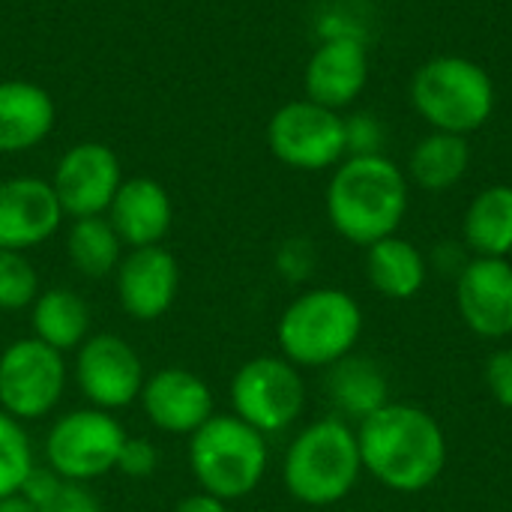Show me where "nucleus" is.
<instances>
[{
  "label": "nucleus",
  "instance_id": "1",
  "mask_svg": "<svg viewBox=\"0 0 512 512\" xmlns=\"http://www.w3.org/2000/svg\"><path fill=\"white\" fill-rule=\"evenodd\" d=\"M363 471L384 489L417 495L438 483L447 465V438L441 423L408 402H387L357 423Z\"/></svg>",
  "mask_w": 512,
  "mask_h": 512
},
{
  "label": "nucleus",
  "instance_id": "2",
  "mask_svg": "<svg viewBox=\"0 0 512 512\" xmlns=\"http://www.w3.org/2000/svg\"><path fill=\"white\" fill-rule=\"evenodd\" d=\"M408 213V177L384 153L348 156L327 186V219L354 246L393 237Z\"/></svg>",
  "mask_w": 512,
  "mask_h": 512
},
{
  "label": "nucleus",
  "instance_id": "3",
  "mask_svg": "<svg viewBox=\"0 0 512 512\" xmlns=\"http://www.w3.org/2000/svg\"><path fill=\"white\" fill-rule=\"evenodd\" d=\"M363 336V309L342 288H309L288 303L276 342L297 369H330L354 354Z\"/></svg>",
  "mask_w": 512,
  "mask_h": 512
},
{
  "label": "nucleus",
  "instance_id": "4",
  "mask_svg": "<svg viewBox=\"0 0 512 512\" xmlns=\"http://www.w3.org/2000/svg\"><path fill=\"white\" fill-rule=\"evenodd\" d=\"M363 474L357 429L342 417L309 423L288 447L282 480L294 501L306 507H333L345 501Z\"/></svg>",
  "mask_w": 512,
  "mask_h": 512
},
{
  "label": "nucleus",
  "instance_id": "5",
  "mask_svg": "<svg viewBox=\"0 0 512 512\" xmlns=\"http://www.w3.org/2000/svg\"><path fill=\"white\" fill-rule=\"evenodd\" d=\"M267 462V435L234 414H213L189 435V468L201 492L225 504L252 495L267 474Z\"/></svg>",
  "mask_w": 512,
  "mask_h": 512
},
{
  "label": "nucleus",
  "instance_id": "6",
  "mask_svg": "<svg viewBox=\"0 0 512 512\" xmlns=\"http://www.w3.org/2000/svg\"><path fill=\"white\" fill-rule=\"evenodd\" d=\"M411 102L435 132L471 135L495 111L489 72L468 57H432L411 78Z\"/></svg>",
  "mask_w": 512,
  "mask_h": 512
},
{
  "label": "nucleus",
  "instance_id": "7",
  "mask_svg": "<svg viewBox=\"0 0 512 512\" xmlns=\"http://www.w3.org/2000/svg\"><path fill=\"white\" fill-rule=\"evenodd\" d=\"M231 414L261 435L285 432L306 408L300 369L285 357L246 360L231 378Z\"/></svg>",
  "mask_w": 512,
  "mask_h": 512
},
{
  "label": "nucleus",
  "instance_id": "8",
  "mask_svg": "<svg viewBox=\"0 0 512 512\" xmlns=\"http://www.w3.org/2000/svg\"><path fill=\"white\" fill-rule=\"evenodd\" d=\"M126 438V429L111 417V411H69L48 432L45 462L63 480L90 483L117 471V459Z\"/></svg>",
  "mask_w": 512,
  "mask_h": 512
},
{
  "label": "nucleus",
  "instance_id": "9",
  "mask_svg": "<svg viewBox=\"0 0 512 512\" xmlns=\"http://www.w3.org/2000/svg\"><path fill=\"white\" fill-rule=\"evenodd\" d=\"M273 156L297 171H324L348 156L345 117L312 99L282 105L267 123Z\"/></svg>",
  "mask_w": 512,
  "mask_h": 512
},
{
  "label": "nucleus",
  "instance_id": "10",
  "mask_svg": "<svg viewBox=\"0 0 512 512\" xmlns=\"http://www.w3.org/2000/svg\"><path fill=\"white\" fill-rule=\"evenodd\" d=\"M66 390V360L36 336L15 339L0 354V411L27 423L48 417Z\"/></svg>",
  "mask_w": 512,
  "mask_h": 512
},
{
  "label": "nucleus",
  "instance_id": "11",
  "mask_svg": "<svg viewBox=\"0 0 512 512\" xmlns=\"http://www.w3.org/2000/svg\"><path fill=\"white\" fill-rule=\"evenodd\" d=\"M75 381L90 408L117 411L141 396L147 375L138 351L126 339L96 333L75 351Z\"/></svg>",
  "mask_w": 512,
  "mask_h": 512
},
{
  "label": "nucleus",
  "instance_id": "12",
  "mask_svg": "<svg viewBox=\"0 0 512 512\" xmlns=\"http://www.w3.org/2000/svg\"><path fill=\"white\" fill-rule=\"evenodd\" d=\"M123 183L120 159L108 144L81 141L69 147L54 168V195L63 207V216H105L117 189Z\"/></svg>",
  "mask_w": 512,
  "mask_h": 512
},
{
  "label": "nucleus",
  "instance_id": "13",
  "mask_svg": "<svg viewBox=\"0 0 512 512\" xmlns=\"http://www.w3.org/2000/svg\"><path fill=\"white\" fill-rule=\"evenodd\" d=\"M456 309L480 339L512 336V264L507 258H471L456 276Z\"/></svg>",
  "mask_w": 512,
  "mask_h": 512
},
{
  "label": "nucleus",
  "instance_id": "14",
  "mask_svg": "<svg viewBox=\"0 0 512 512\" xmlns=\"http://www.w3.org/2000/svg\"><path fill=\"white\" fill-rule=\"evenodd\" d=\"M138 399L147 420L168 435H195L216 414L207 381L183 366H168L147 375Z\"/></svg>",
  "mask_w": 512,
  "mask_h": 512
},
{
  "label": "nucleus",
  "instance_id": "15",
  "mask_svg": "<svg viewBox=\"0 0 512 512\" xmlns=\"http://www.w3.org/2000/svg\"><path fill=\"white\" fill-rule=\"evenodd\" d=\"M369 81V51L354 33H327L306 63V99L324 108L351 105Z\"/></svg>",
  "mask_w": 512,
  "mask_h": 512
},
{
  "label": "nucleus",
  "instance_id": "16",
  "mask_svg": "<svg viewBox=\"0 0 512 512\" xmlns=\"http://www.w3.org/2000/svg\"><path fill=\"white\" fill-rule=\"evenodd\" d=\"M177 288L180 267L162 243L132 249L117 267V300L123 312L135 321L162 318L174 306Z\"/></svg>",
  "mask_w": 512,
  "mask_h": 512
},
{
  "label": "nucleus",
  "instance_id": "17",
  "mask_svg": "<svg viewBox=\"0 0 512 512\" xmlns=\"http://www.w3.org/2000/svg\"><path fill=\"white\" fill-rule=\"evenodd\" d=\"M63 222L54 186L42 177H9L0 183V249L24 252L45 243Z\"/></svg>",
  "mask_w": 512,
  "mask_h": 512
},
{
  "label": "nucleus",
  "instance_id": "18",
  "mask_svg": "<svg viewBox=\"0 0 512 512\" xmlns=\"http://www.w3.org/2000/svg\"><path fill=\"white\" fill-rule=\"evenodd\" d=\"M105 216L120 234L123 246L141 249V246H159L168 237L174 207L168 189L159 180L129 177L120 183Z\"/></svg>",
  "mask_w": 512,
  "mask_h": 512
},
{
  "label": "nucleus",
  "instance_id": "19",
  "mask_svg": "<svg viewBox=\"0 0 512 512\" xmlns=\"http://www.w3.org/2000/svg\"><path fill=\"white\" fill-rule=\"evenodd\" d=\"M54 129V99L33 81H0V153H24Z\"/></svg>",
  "mask_w": 512,
  "mask_h": 512
},
{
  "label": "nucleus",
  "instance_id": "20",
  "mask_svg": "<svg viewBox=\"0 0 512 512\" xmlns=\"http://www.w3.org/2000/svg\"><path fill=\"white\" fill-rule=\"evenodd\" d=\"M327 396L336 408V417L345 423H363L390 402V381L375 360L348 354L327 369Z\"/></svg>",
  "mask_w": 512,
  "mask_h": 512
},
{
  "label": "nucleus",
  "instance_id": "21",
  "mask_svg": "<svg viewBox=\"0 0 512 512\" xmlns=\"http://www.w3.org/2000/svg\"><path fill=\"white\" fill-rule=\"evenodd\" d=\"M366 276L381 297L411 300L426 285L429 261L411 240L393 234L366 249Z\"/></svg>",
  "mask_w": 512,
  "mask_h": 512
},
{
  "label": "nucleus",
  "instance_id": "22",
  "mask_svg": "<svg viewBox=\"0 0 512 512\" xmlns=\"http://www.w3.org/2000/svg\"><path fill=\"white\" fill-rule=\"evenodd\" d=\"M33 336L48 348L69 354L90 336V306L72 288H48L30 306Z\"/></svg>",
  "mask_w": 512,
  "mask_h": 512
},
{
  "label": "nucleus",
  "instance_id": "23",
  "mask_svg": "<svg viewBox=\"0 0 512 512\" xmlns=\"http://www.w3.org/2000/svg\"><path fill=\"white\" fill-rule=\"evenodd\" d=\"M465 249L474 258H507L512 252V186H489L465 210Z\"/></svg>",
  "mask_w": 512,
  "mask_h": 512
},
{
  "label": "nucleus",
  "instance_id": "24",
  "mask_svg": "<svg viewBox=\"0 0 512 512\" xmlns=\"http://www.w3.org/2000/svg\"><path fill=\"white\" fill-rule=\"evenodd\" d=\"M468 165L471 147L465 135L432 132L411 150L408 174L426 192H447L468 174Z\"/></svg>",
  "mask_w": 512,
  "mask_h": 512
},
{
  "label": "nucleus",
  "instance_id": "25",
  "mask_svg": "<svg viewBox=\"0 0 512 512\" xmlns=\"http://www.w3.org/2000/svg\"><path fill=\"white\" fill-rule=\"evenodd\" d=\"M66 255L81 276L102 279L108 273H117L123 261V240L108 222V216L72 219V228L66 237Z\"/></svg>",
  "mask_w": 512,
  "mask_h": 512
},
{
  "label": "nucleus",
  "instance_id": "26",
  "mask_svg": "<svg viewBox=\"0 0 512 512\" xmlns=\"http://www.w3.org/2000/svg\"><path fill=\"white\" fill-rule=\"evenodd\" d=\"M33 450L24 423L0 411V501L21 492L27 474L33 471Z\"/></svg>",
  "mask_w": 512,
  "mask_h": 512
},
{
  "label": "nucleus",
  "instance_id": "27",
  "mask_svg": "<svg viewBox=\"0 0 512 512\" xmlns=\"http://www.w3.org/2000/svg\"><path fill=\"white\" fill-rule=\"evenodd\" d=\"M39 297V276L24 252L0 249V312H18Z\"/></svg>",
  "mask_w": 512,
  "mask_h": 512
},
{
  "label": "nucleus",
  "instance_id": "28",
  "mask_svg": "<svg viewBox=\"0 0 512 512\" xmlns=\"http://www.w3.org/2000/svg\"><path fill=\"white\" fill-rule=\"evenodd\" d=\"M345 144L348 156H375L384 144V126L372 114L345 117Z\"/></svg>",
  "mask_w": 512,
  "mask_h": 512
},
{
  "label": "nucleus",
  "instance_id": "29",
  "mask_svg": "<svg viewBox=\"0 0 512 512\" xmlns=\"http://www.w3.org/2000/svg\"><path fill=\"white\" fill-rule=\"evenodd\" d=\"M39 512H102L99 498L87 489V483H72V480H60V486L48 495V501Z\"/></svg>",
  "mask_w": 512,
  "mask_h": 512
},
{
  "label": "nucleus",
  "instance_id": "30",
  "mask_svg": "<svg viewBox=\"0 0 512 512\" xmlns=\"http://www.w3.org/2000/svg\"><path fill=\"white\" fill-rule=\"evenodd\" d=\"M276 267L288 282L309 279L315 270V246L309 240H288L276 255Z\"/></svg>",
  "mask_w": 512,
  "mask_h": 512
},
{
  "label": "nucleus",
  "instance_id": "31",
  "mask_svg": "<svg viewBox=\"0 0 512 512\" xmlns=\"http://www.w3.org/2000/svg\"><path fill=\"white\" fill-rule=\"evenodd\" d=\"M159 465V453L150 441L144 438H126L123 450H120V459H117V471H123L126 477L132 480H144L156 471Z\"/></svg>",
  "mask_w": 512,
  "mask_h": 512
},
{
  "label": "nucleus",
  "instance_id": "32",
  "mask_svg": "<svg viewBox=\"0 0 512 512\" xmlns=\"http://www.w3.org/2000/svg\"><path fill=\"white\" fill-rule=\"evenodd\" d=\"M486 387L501 408L512 411V348H501L486 360Z\"/></svg>",
  "mask_w": 512,
  "mask_h": 512
},
{
  "label": "nucleus",
  "instance_id": "33",
  "mask_svg": "<svg viewBox=\"0 0 512 512\" xmlns=\"http://www.w3.org/2000/svg\"><path fill=\"white\" fill-rule=\"evenodd\" d=\"M174 512H228V507H225V501H219V498H213L207 492H195V495L183 498L174 507Z\"/></svg>",
  "mask_w": 512,
  "mask_h": 512
},
{
  "label": "nucleus",
  "instance_id": "34",
  "mask_svg": "<svg viewBox=\"0 0 512 512\" xmlns=\"http://www.w3.org/2000/svg\"><path fill=\"white\" fill-rule=\"evenodd\" d=\"M0 512H39L30 501H24L21 495H12L6 501H0Z\"/></svg>",
  "mask_w": 512,
  "mask_h": 512
}]
</instances>
